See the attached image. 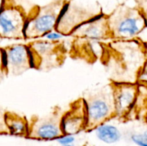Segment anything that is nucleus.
I'll return each mask as SVG.
<instances>
[{
  "label": "nucleus",
  "mask_w": 147,
  "mask_h": 146,
  "mask_svg": "<svg viewBox=\"0 0 147 146\" xmlns=\"http://www.w3.org/2000/svg\"><path fill=\"white\" fill-rule=\"evenodd\" d=\"M31 56L32 69L48 72L61 67L69 57L68 47L65 41L41 38L27 44Z\"/></svg>",
  "instance_id": "39448f33"
},
{
  "label": "nucleus",
  "mask_w": 147,
  "mask_h": 146,
  "mask_svg": "<svg viewBox=\"0 0 147 146\" xmlns=\"http://www.w3.org/2000/svg\"><path fill=\"white\" fill-rule=\"evenodd\" d=\"M72 40L69 45V57L93 64L101 56L102 42L111 40L108 24L107 14L103 13L78 27L69 36Z\"/></svg>",
  "instance_id": "f03ea898"
},
{
  "label": "nucleus",
  "mask_w": 147,
  "mask_h": 146,
  "mask_svg": "<svg viewBox=\"0 0 147 146\" xmlns=\"http://www.w3.org/2000/svg\"><path fill=\"white\" fill-rule=\"evenodd\" d=\"M76 140L74 135H65L62 136L60 138L56 140V141L60 145H72Z\"/></svg>",
  "instance_id": "6ab92c4d"
},
{
  "label": "nucleus",
  "mask_w": 147,
  "mask_h": 146,
  "mask_svg": "<svg viewBox=\"0 0 147 146\" xmlns=\"http://www.w3.org/2000/svg\"><path fill=\"white\" fill-rule=\"evenodd\" d=\"M5 75L18 76L32 69L27 44H13L2 47Z\"/></svg>",
  "instance_id": "9b49d317"
},
{
  "label": "nucleus",
  "mask_w": 147,
  "mask_h": 146,
  "mask_svg": "<svg viewBox=\"0 0 147 146\" xmlns=\"http://www.w3.org/2000/svg\"><path fill=\"white\" fill-rule=\"evenodd\" d=\"M69 0H53L43 6L35 5L29 11L24 29L25 40L45 37L55 30L59 18Z\"/></svg>",
  "instance_id": "20e7f679"
},
{
  "label": "nucleus",
  "mask_w": 147,
  "mask_h": 146,
  "mask_svg": "<svg viewBox=\"0 0 147 146\" xmlns=\"http://www.w3.org/2000/svg\"><path fill=\"white\" fill-rule=\"evenodd\" d=\"M109 85L112 90L116 118L121 123L131 120V115L139 93L138 83L116 82L109 79Z\"/></svg>",
  "instance_id": "1a4fd4ad"
},
{
  "label": "nucleus",
  "mask_w": 147,
  "mask_h": 146,
  "mask_svg": "<svg viewBox=\"0 0 147 146\" xmlns=\"http://www.w3.org/2000/svg\"><path fill=\"white\" fill-rule=\"evenodd\" d=\"M64 113L65 110L60 106L55 105L45 115H32L29 120V133L27 139L50 141L65 135L62 127Z\"/></svg>",
  "instance_id": "0eeeda50"
},
{
  "label": "nucleus",
  "mask_w": 147,
  "mask_h": 146,
  "mask_svg": "<svg viewBox=\"0 0 147 146\" xmlns=\"http://www.w3.org/2000/svg\"><path fill=\"white\" fill-rule=\"evenodd\" d=\"M87 125V108L83 97H80L69 104L65 110L62 121L65 135H76L84 132Z\"/></svg>",
  "instance_id": "f8f14e48"
},
{
  "label": "nucleus",
  "mask_w": 147,
  "mask_h": 146,
  "mask_svg": "<svg viewBox=\"0 0 147 146\" xmlns=\"http://www.w3.org/2000/svg\"><path fill=\"white\" fill-rule=\"evenodd\" d=\"M6 111L7 110L0 106V135H9V131L5 123Z\"/></svg>",
  "instance_id": "f3484780"
},
{
  "label": "nucleus",
  "mask_w": 147,
  "mask_h": 146,
  "mask_svg": "<svg viewBox=\"0 0 147 146\" xmlns=\"http://www.w3.org/2000/svg\"><path fill=\"white\" fill-rule=\"evenodd\" d=\"M83 97L87 108V125L84 132H93L98 126L116 120L113 93L109 84L101 90L86 94Z\"/></svg>",
  "instance_id": "423d86ee"
},
{
  "label": "nucleus",
  "mask_w": 147,
  "mask_h": 146,
  "mask_svg": "<svg viewBox=\"0 0 147 146\" xmlns=\"http://www.w3.org/2000/svg\"><path fill=\"white\" fill-rule=\"evenodd\" d=\"M94 131L96 137L105 144H115L122 137L121 133L116 126L107 123L98 126Z\"/></svg>",
  "instance_id": "4468645a"
},
{
  "label": "nucleus",
  "mask_w": 147,
  "mask_h": 146,
  "mask_svg": "<svg viewBox=\"0 0 147 146\" xmlns=\"http://www.w3.org/2000/svg\"><path fill=\"white\" fill-rule=\"evenodd\" d=\"M29 11L14 0H5L0 11V39L25 40Z\"/></svg>",
  "instance_id": "6e6552de"
},
{
  "label": "nucleus",
  "mask_w": 147,
  "mask_h": 146,
  "mask_svg": "<svg viewBox=\"0 0 147 146\" xmlns=\"http://www.w3.org/2000/svg\"><path fill=\"white\" fill-rule=\"evenodd\" d=\"M63 37H64V36L62 35L61 34H60V33L57 32V31H56L55 30V31H51V32L48 33V34H47L45 37H43V38L47 39V40H60L63 39Z\"/></svg>",
  "instance_id": "aec40b11"
},
{
  "label": "nucleus",
  "mask_w": 147,
  "mask_h": 146,
  "mask_svg": "<svg viewBox=\"0 0 147 146\" xmlns=\"http://www.w3.org/2000/svg\"><path fill=\"white\" fill-rule=\"evenodd\" d=\"M99 62L105 67L110 79L116 82L137 83L146 60L147 42L139 37L127 40L102 42Z\"/></svg>",
  "instance_id": "f257e3e1"
},
{
  "label": "nucleus",
  "mask_w": 147,
  "mask_h": 146,
  "mask_svg": "<svg viewBox=\"0 0 147 146\" xmlns=\"http://www.w3.org/2000/svg\"><path fill=\"white\" fill-rule=\"evenodd\" d=\"M111 40H127L139 37L147 27L144 17L136 7L120 4L107 14Z\"/></svg>",
  "instance_id": "7ed1b4c3"
},
{
  "label": "nucleus",
  "mask_w": 147,
  "mask_h": 146,
  "mask_svg": "<svg viewBox=\"0 0 147 146\" xmlns=\"http://www.w3.org/2000/svg\"><path fill=\"white\" fill-rule=\"evenodd\" d=\"M135 7L144 17L147 23V0H134Z\"/></svg>",
  "instance_id": "a211bd4d"
},
{
  "label": "nucleus",
  "mask_w": 147,
  "mask_h": 146,
  "mask_svg": "<svg viewBox=\"0 0 147 146\" xmlns=\"http://www.w3.org/2000/svg\"><path fill=\"white\" fill-rule=\"evenodd\" d=\"M0 74L5 75L4 64V54H3L2 47H0Z\"/></svg>",
  "instance_id": "412c9836"
},
{
  "label": "nucleus",
  "mask_w": 147,
  "mask_h": 146,
  "mask_svg": "<svg viewBox=\"0 0 147 146\" xmlns=\"http://www.w3.org/2000/svg\"><path fill=\"white\" fill-rule=\"evenodd\" d=\"M5 123L10 135L27 138L29 133V120L26 116L12 111H6Z\"/></svg>",
  "instance_id": "ddd939ff"
},
{
  "label": "nucleus",
  "mask_w": 147,
  "mask_h": 146,
  "mask_svg": "<svg viewBox=\"0 0 147 146\" xmlns=\"http://www.w3.org/2000/svg\"><path fill=\"white\" fill-rule=\"evenodd\" d=\"M4 2H5V0H0V11L2 9V7H4Z\"/></svg>",
  "instance_id": "4be33fe9"
},
{
  "label": "nucleus",
  "mask_w": 147,
  "mask_h": 146,
  "mask_svg": "<svg viewBox=\"0 0 147 146\" xmlns=\"http://www.w3.org/2000/svg\"><path fill=\"white\" fill-rule=\"evenodd\" d=\"M130 140L137 146H147V127L143 131L132 133Z\"/></svg>",
  "instance_id": "2eb2a0df"
},
{
  "label": "nucleus",
  "mask_w": 147,
  "mask_h": 146,
  "mask_svg": "<svg viewBox=\"0 0 147 146\" xmlns=\"http://www.w3.org/2000/svg\"><path fill=\"white\" fill-rule=\"evenodd\" d=\"M103 14L101 9L86 8L69 0L59 18L55 31L64 37H69L78 27Z\"/></svg>",
  "instance_id": "9d476101"
},
{
  "label": "nucleus",
  "mask_w": 147,
  "mask_h": 146,
  "mask_svg": "<svg viewBox=\"0 0 147 146\" xmlns=\"http://www.w3.org/2000/svg\"><path fill=\"white\" fill-rule=\"evenodd\" d=\"M60 146H74V145L72 144V145H60Z\"/></svg>",
  "instance_id": "5701e85b"
},
{
  "label": "nucleus",
  "mask_w": 147,
  "mask_h": 146,
  "mask_svg": "<svg viewBox=\"0 0 147 146\" xmlns=\"http://www.w3.org/2000/svg\"><path fill=\"white\" fill-rule=\"evenodd\" d=\"M137 83L141 86L147 87V46H146V60H145L144 65L143 69L139 74V78H138Z\"/></svg>",
  "instance_id": "dca6fc26"
}]
</instances>
